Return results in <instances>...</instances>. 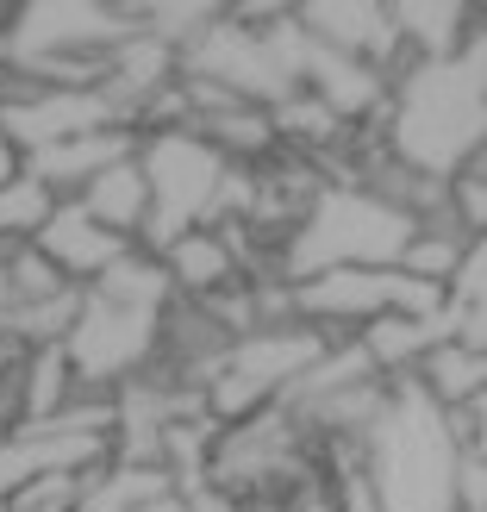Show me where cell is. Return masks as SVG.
Segmentation results:
<instances>
[{"instance_id": "5bb4252c", "label": "cell", "mask_w": 487, "mask_h": 512, "mask_svg": "<svg viewBox=\"0 0 487 512\" xmlns=\"http://www.w3.org/2000/svg\"><path fill=\"white\" fill-rule=\"evenodd\" d=\"M388 19H394L400 50H406L413 63L456 57L469 38H481V13L463 7V0H394Z\"/></svg>"}, {"instance_id": "8992f818", "label": "cell", "mask_w": 487, "mask_h": 512, "mask_svg": "<svg viewBox=\"0 0 487 512\" xmlns=\"http://www.w3.org/2000/svg\"><path fill=\"white\" fill-rule=\"evenodd\" d=\"M288 306L300 325L325 331V338H356L363 325L406 313V319H444V288L413 281L400 269H331L313 281H294Z\"/></svg>"}, {"instance_id": "ffe728a7", "label": "cell", "mask_w": 487, "mask_h": 512, "mask_svg": "<svg viewBox=\"0 0 487 512\" xmlns=\"http://www.w3.org/2000/svg\"><path fill=\"white\" fill-rule=\"evenodd\" d=\"M88 294H100V300H113V306H138V313H163V306L175 300V288H169V275H163V263L150 250H125L113 269H100L94 281H88Z\"/></svg>"}, {"instance_id": "ac0fdd59", "label": "cell", "mask_w": 487, "mask_h": 512, "mask_svg": "<svg viewBox=\"0 0 487 512\" xmlns=\"http://www.w3.org/2000/svg\"><path fill=\"white\" fill-rule=\"evenodd\" d=\"M413 381H419V394L431 400V406H469V400H481L487 394V356H475V350H463V344H431L425 356H419V369H413Z\"/></svg>"}, {"instance_id": "7a4b0ae2", "label": "cell", "mask_w": 487, "mask_h": 512, "mask_svg": "<svg viewBox=\"0 0 487 512\" xmlns=\"http://www.w3.org/2000/svg\"><path fill=\"white\" fill-rule=\"evenodd\" d=\"M356 450H363V475L381 512H456L463 444L450 438L444 406H431L413 375L388 381V406L356 438Z\"/></svg>"}, {"instance_id": "5b68a950", "label": "cell", "mask_w": 487, "mask_h": 512, "mask_svg": "<svg viewBox=\"0 0 487 512\" xmlns=\"http://www.w3.org/2000/svg\"><path fill=\"white\" fill-rule=\"evenodd\" d=\"M138 175H144V194H150L138 250L157 256L175 238L213 225L219 182H225V157H219L207 138H194L188 125H169V132H138Z\"/></svg>"}, {"instance_id": "cb8c5ba5", "label": "cell", "mask_w": 487, "mask_h": 512, "mask_svg": "<svg viewBox=\"0 0 487 512\" xmlns=\"http://www.w3.org/2000/svg\"><path fill=\"white\" fill-rule=\"evenodd\" d=\"M82 475H38V481H25L0 512H75V500H82Z\"/></svg>"}, {"instance_id": "6da1fadb", "label": "cell", "mask_w": 487, "mask_h": 512, "mask_svg": "<svg viewBox=\"0 0 487 512\" xmlns=\"http://www.w3.org/2000/svg\"><path fill=\"white\" fill-rule=\"evenodd\" d=\"M487 138V38H469L456 57L413 63L406 57L388 75V107H381V150L388 163L450 182L469 163H481Z\"/></svg>"}, {"instance_id": "30bf717a", "label": "cell", "mask_w": 487, "mask_h": 512, "mask_svg": "<svg viewBox=\"0 0 487 512\" xmlns=\"http://www.w3.org/2000/svg\"><path fill=\"white\" fill-rule=\"evenodd\" d=\"M294 25L306 38H319L325 50H338V57L369 63L375 75H394L406 63L394 19L375 0H306V7H294Z\"/></svg>"}, {"instance_id": "52a82bcc", "label": "cell", "mask_w": 487, "mask_h": 512, "mask_svg": "<svg viewBox=\"0 0 487 512\" xmlns=\"http://www.w3.org/2000/svg\"><path fill=\"white\" fill-rule=\"evenodd\" d=\"M269 25H244L232 7H219V19L175 57V75H182V82H207L219 94L244 100V107L275 113L281 100L294 94V82H288V69H281V50H275Z\"/></svg>"}, {"instance_id": "83f0119b", "label": "cell", "mask_w": 487, "mask_h": 512, "mask_svg": "<svg viewBox=\"0 0 487 512\" xmlns=\"http://www.w3.org/2000/svg\"><path fill=\"white\" fill-rule=\"evenodd\" d=\"M138 512H188V506H182V494H157V500L138 506Z\"/></svg>"}, {"instance_id": "9a60e30c", "label": "cell", "mask_w": 487, "mask_h": 512, "mask_svg": "<svg viewBox=\"0 0 487 512\" xmlns=\"http://www.w3.org/2000/svg\"><path fill=\"white\" fill-rule=\"evenodd\" d=\"M450 338V313L444 319H406V313H388V319H375L356 331V350L369 356V369L381 381H400V375H413L419 369V356L431 344H444Z\"/></svg>"}, {"instance_id": "d4e9b609", "label": "cell", "mask_w": 487, "mask_h": 512, "mask_svg": "<svg viewBox=\"0 0 487 512\" xmlns=\"http://www.w3.org/2000/svg\"><path fill=\"white\" fill-rule=\"evenodd\" d=\"M456 512H487V450H463L456 463Z\"/></svg>"}, {"instance_id": "2e32d148", "label": "cell", "mask_w": 487, "mask_h": 512, "mask_svg": "<svg viewBox=\"0 0 487 512\" xmlns=\"http://www.w3.org/2000/svg\"><path fill=\"white\" fill-rule=\"evenodd\" d=\"M82 200V213L94 219V225H107L113 238H125V244H138V232H144V213H150V194H144V175H138V157H125V163H113V169H100L94 182L75 194Z\"/></svg>"}, {"instance_id": "e0dca14e", "label": "cell", "mask_w": 487, "mask_h": 512, "mask_svg": "<svg viewBox=\"0 0 487 512\" xmlns=\"http://www.w3.org/2000/svg\"><path fill=\"white\" fill-rule=\"evenodd\" d=\"M157 494H175V481L163 463H100L82 475V500L75 512H138Z\"/></svg>"}, {"instance_id": "4fadbf2b", "label": "cell", "mask_w": 487, "mask_h": 512, "mask_svg": "<svg viewBox=\"0 0 487 512\" xmlns=\"http://www.w3.org/2000/svg\"><path fill=\"white\" fill-rule=\"evenodd\" d=\"M157 263L169 275L175 300H213V294H225V288H238V281H244L238 250H232V238H225L219 225H200V232L175 238L169 250H157Z\"/></svg>"}, {"instance_id": "3957f363", "label": "cell", "mask_w": 487, "mask_h": 512, "mask_svg": "<svg viewBox=\"0 0 487 512\" xmlns=\"http://www.w3.org/2000/svg\"><path fill=\"white\" fill-rule=\"evenodd\" d=\"M406 238H413V219L363 182H319V194L306 200V213L275 250V275L294 288L331 269H394Z\"/></svg>"}, {"instance_id": "7402d4cb", "label": "cell", "mask_w": 487, "mask_h": 512, "mask_svg": "<svg viewBox=\"0 0 487 512\" xmlns=\"http://www.w3.org/2000/svg\"><path fill=\"white\" fill-rule=\"evenodd\" d=\"M0 275H7V300H50V294L75 288V281L57 275V263H50L38 244H13V250H0Z\"/></svg>"}, {"instance_id": "f1b7e54d", "label": "cell", "mask_w": 487, "mask_h": 512, "mask_svg": "<svg viewBox=\"0 0 487 512\" xmlns=\"http://www.w3.org/2000/svg\"><path fill=\"white\" fill-rule=\"evenodd\" d=\"M13 363H19V350H7V344H0V388H7V375H13Z\"/></svg>"}, {"instance_id": "f546056e", "label": "cell", "mask_w": 487, "mask_h": 512, "mask_svg": "<svg viewBox=\"0 0 487 512\" xmlns=\"http://www.w3.org/2000/svg\"><path fill=\"white\" fill-rule=\"evenodd\" d=\"M294 512H331V506H325V494H306V500H300Z\"/></svg>"}, {"instance_id": "8fae6325", "label": "cell", "mask_w": 487, "mask_h": 512, "mask_svg": "<svg viewBox=\"0 0 487 512\" xmlns=\"http://www.w3.org/2000/svg\"><path fill=\"white\" fill-rule=\"evenodd\" d=\"M50 263H57V275L63 281H75V288H88V281L100 275V269H113L125 250V238H113L107 225H94L88 213H82V200H57L50 207V219L38 225V238H32Z\"/></svg>"}, {"instance_id": "9c48e42d", "label": "cell", "mask_w": 487, "mask_h": 512, "mask_svg": "<svg viewBox=\"0 0 487 512\" xmlns=\"http://www.w3.org/2000/svg\"><path fill=\"white\" fill-rule=\"evenodd\" d=\"M0 132H7L13 157H32L44 144L88 138V132H138V107L119 88H32L25 100L0 107Z\"/></svg>"}, {"instance_id": "44dd1931", "label": "cell", "mask_w": 487, "mask_h": 512, "mask_svg": "<svg viewBox=\"0 0 487 512\" xmlns=\"http://www.w3.org/2000/svg\"><path fill=\"white\" fill-rule=\"evenodd\" d=\"M50 207H57V194L38 188L32 175H7L0 182V250H13V244H32L38 238V225L50 219Z\"/></svg>"}, {"instance_id": "4dcf8cb0", "label": "cell", "mask_w": 487, "mask_h": 512, "mask_svg": "<svg viewBox=\"0 0 487 512\" xmlns=\"http://www.w3.org/2000/svg\"><path fill=\"white\" fill-rule=\"evenodd\" d=\"M0 306H7V275H0Z\"/></svg>"}, {"instance_id": "4316f807", "label": "cell", "mask_w": 487, "mask_h": 512, "mask_svg": "<svg viewBox=\"0 0 487 512\" xmlns=\"http://www.w3.org/2000/svg\"><path fill=\"white\" fill-rule=\"evenodd\" d=\"M7 175H19V157H13V144H7V132H0V182Z\"/></svg>"}, {"instance_id": "7c38bea8", "label": "cell", "mask_w": 487, "mask_h": 512, "mask_svg": "<svg viewBox=\"0 0 487 512\" xmlns=\"http://www.w3.org/2000/svg\"><path fill=\"white\" fill-rule=\"evenodd\" d=\"M125 157H138V132H88V138H63V144L32 150V157H19V169L57 200H75L100 169H113Z\"/></svg>"}, {"instance_id": "d6986e66", "label": "cell", "mask_w": 487, "mask_h": 512, "mask_svg": "<svg viewBox=\"0 0 487 512\" xmlns=\"http://www.w3.org/2000/svg\"><path fill=\"white\" fill-rule=\"evenodd\" d=\"M75 313H82V288H63L50 300H7V306H0V344H7V350L63 344Z\"/></svg>"}, {"instance_id": "603a6c76", "label": "cell", "mask_w": 487, "mask_h": 512, "mask_svg": "<svg viewBox=\"0 0 487 512\" xmlns=\"http://www.w3.org/2000/svg\"><path fill=\"white\" fill-rule=\"evenodd\" d=\"M481 300H487V238H475L463 250V263L450 269V281H444V313H475Z\"/></svg>"}, {"instance_id": "277c9868", "label": "cell", "mask_w": 487, "mask_h": 512, "mask_svg": "<svg viewBox=\"0 0 487 512\" xmlns=\"http://www.w3.org/2000/svg\"><path fill=\"white\" fill-rule=\"evenodd\" d=\"M325 344H338V338H325V331L300 325V319H275V325H256L244 338H232L225 356L213 363V375L200 381L207 419L213 425H238L250 413H263V406H275L325 356Z\"/></svg>"}, {"instance_id": "484cf974", "label": "cell", "mask_w": 487, "mask_h": 512, "mask_svg": "<svg viewBox=\"0 0 487 512\" xmlns=\"http://www.w3.org/2000/svg\"><path fill=\"white\" fill-rule=\"evenodd\" d=\"M182 506H188V512H244V500H232L225 488H207V481H200V488H188Z\"/></svg>"}, {"instance_id": "ba28073f", "label": "cell", "mask_w": 487, "mask_h": 512, "mask_svg": "<svg viewBox=\"0 0 487 512\" xmlns=\"http://www.w3.org/2000/svg\"><path fill=\"white\" fill-rule=\"evenodd\" d=\"M169 313V306H163ZM163 313H138V306H113L82 288V313H75L69 338H63V363L75 375V394H113L119 381L144 375L157 363V338H163Z\"/></svg>"}]
</instances>
